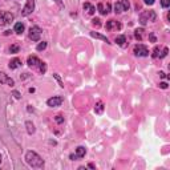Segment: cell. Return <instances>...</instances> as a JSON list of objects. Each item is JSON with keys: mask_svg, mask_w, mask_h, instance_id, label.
Segmentation results:
<instances>
[{"mask_svg": "<svg viewBox=\"0 0 170 170\" xmlns=\"http://www.w3.org/2000/svg\"><path fill=\"white\" fill-rule=\"evenodd\" d=\"M88 167H90V169H94V167H96V166H94L93 163H89V165H88Z\"/></svg>", "mask_w": 170, "mask_h": 170, "instance_id": "cell-38", "label": "cell"}, {"mask_svg": "<svg viewBox=\"0 0 170 170\" xmlns=\"http://www.w3.org/2000/svg\"><path fill=\"white\" fill-rule=\"evenodd\" d=\"M97 9H98V12H100L101 15H106V13L110 12V4L109 3H98Z\"/></svg>", "mask_w": 170, "mask_h": 170, "instance_id": "cell-11", "label": "cell"}, {"mask_svg": "<svg viewBox=\"0 0 170 170\" xmlns=\"http://www.w3.org/2000/svg\"><path fill=\"white\" fill-rule=\"evenodd\" d=\"M33 9H35V0H27V3H25L23 11H21V15L23 16L31 15L32 12H33Z\"/></svg>", "mask_w": 170, "mask_h": 170, "instance_id": "cell-7", "label": "cell"}, {"mask_svg": "<svg viewBox=\"0 0 170 170\" xmlns=\"http://www.w3.org/2000/svg\"><path fill=\"white\" fill-rule=\"evenodd\" d=\"M19 66H21V60H20V58L15 57L9 61V68H11V69H17Z\"/></svg>", "mask_w": 170, "mask_h": 170, "instance_id": "cell-13", "label": "cell"}, {"mask_svg": "<svg viewBox=\"0 0 170 170\" xmlns=\"http://www.w3.org/2000/svg\"><path fill=\"white\" fill-rule=\"evenodd\" d=\"M90 36H92V37H96V39L102 40V41H105L106 44H110V41H109V39L106 36H102V35H100V33H97V32H90Z\"/></svg>", "mask_w": 170, "mask_h": 170, "instance_id": "cell-15", "label": "cell"}, {"mask_svg": "<svg viewBox=\"0 0 170 170\" xmlns=\"http://www.w3.org/2000/svg\"><path fill=\"white\" fill-rule=\"evenodd\" d=\"M12 94H13V96H15V98H17V100L21 97V96H20V93L17 92V90H13V93H12Z\"/></svg>", "mask_w": 170, "mask_h": 170, "instance_id": "cell-31", "label": "cell"}, {"mask_svg": "<svg viewBox=\"0 0 170 170\" xmlns=\"http://www.w3.org/2000/svg\"><path fill=\"white\" fill-rule=\"evenodd\" d=\"M0 84H7V85H9V86H13L15 81H13L11 77H8L4 72H0Z\"/></svg>", "mask_w": 170, "mask_h": 170, "instance_id": "cell-10", "label": "cell"}, {"mask_svg": "<svg viewBox=\"0 0 170 170\" xmlns=\"http://www.w3.org/2000/svg\"><path fill=\"white\" fill-rule=\"evenodd\" d=\"M54 121H56L57 124H62V122H64V117H62V114H57V116L54 117Z\"/></svg>", "mask_w": 170, "mask_h": 170, "instance_id": "cell-24", "label": "cell"}, {"mask_svg": "<svg viewBox=\"0 0 170 170\" xmlns=\"http://www.w3.org/2000/svg\"><path fill=\"white\" fill-rule=\"evenodd\" d=\"M40 37H41V29H40V27H37V25L31 27V29H29V39L32 41H39Z\"/></svg>", "mask_w": 170, "mask_h": 170, "instance_id": "cell-6", "label": "cell"}, {"mask_svg": "<svg viewBox=\"0 0 170 170\" xmlns=\"http://www.w3.org/2000/svg\"><path fill=\"white\" fill-rule=\"evenodd\" d=\"M161 5L163 8H167L170 5V0H161Z\"/></svg>", "mask_w": 170, "mask_h": 170, "instance_id": "cell-27", "label": "cell"}, {"mask_svg": "<svg viewBox=\"0 0 170 170\" xmlns=\"http://www.w3.org/2000/svg\"><path fill=\"white\" fill-rule=\"evenodd\" d=\"M94 112H96L97 114H102V112H104V102H102V101H98V102H96Z\"/></svg>", "mask_w": 170, "mask_h": 170, "instance_id": "cell-17", "label": "cell"}, {"mask_svg": "<svg viewBox=\"0 0 170 170\" xmlns=\"http://www.w3.org/2000/svg\"><path fill=\"white\" fill-rule=\"evenodd\" d=\"M53 77L56 78V80H57V81H58V84H60V86H61V88H62V86H64V82L61 81V78L58 77V74H53Z\"/></svg>", "mask_w": 170, "mask_h": 170, "instance_id": "cell-29", "label": "cell"}, {"mask_svg": "<svg viewBox=\"0 0 170 170\" xmlns=\"http://www.w3.org/2000/svg\"><path fill=\"white\" fill-rule=\"evenodd\" d=\"M155 20V12L154 11H143L139 15V23L142 25H146L149 21H154Z\"/></svg>", "mask_w": 170, "mask_h": 170, "instance_id": "cell-2", "label": "cell"}, {"mask_svg": "<svg viewBox=\"0 0 170 170\" xmlns=\"http://www.w3.org/2000/svg\"><path fill=\"white\" fill-rule=\"evenodd\" d=\"M159 56V48L158 46H155L154 48V53H153V57H158Z\"/></svg>", "mask_w": 170, "mask_h": 170, "instance_id": "cell-30", "label": "cell"}, {"mask_svg": "<svg viewBox=\"0 0 170 170\" xmlns=\"http://www.w3.org/2000/svg\"><path fill=\"white\" fill-rule=\"evenodd\" d=\"M25 161H27L28 165L31 167H33V169H40V167L44 166V159L33 150L27 151V154H25Z\"/></svg>", "mask_w": 170, "mask_h": 170, "instance_id": "cell-1", "label": "cell"}, {"mask_svg": "<svg viewBox=\"0 0 170 170\" xmlns=\"http://www.w3.org/2000/svg\"><path fill=\"white\" fill-rule=\"evenodd\" d=\"M149 39H150L151 42H155V36L153 35V33H150V35H149Z\"/></svg>", "mask_w": 170, "mask_h": 170, "instance_id": "cell-33", "label": "cell"}, {"mask_svg": "<svg viewBox=\"0 0 170 170\" xmlns=\"http://www.w3.org/2000/svg\"><path fill=\"white\" fill-rule=\"evenodd\" d=\"M143 29L142 28H139V29H135V32H134V36H135V39L137 40H139V41H141V40L143 39Z\"/></svg>", "mask_w": 170, "mask_h": 170, "instance_id": "cell-21", "label": "cell"}, {"mask_svg": "<svg viewBox=\"0 0 170 170\" xmlns=\"http://www.w3.org/2000/svg\"><path fill=\"white\" fill-rule=\"evenodd\" d=\"M54 3L57 4L58 7H62V3H61V0H54Z\"/></svg>", "mask_w": 170, "mask_h": 170, "instance_id": "cell-37", "label": "cell"}, {"mask_svg": "<svg viewBox=\"0 0 170 170\" xmlns=\"http://www.w3.org/2000/svg\"><path fill=\"white\" fill-rule=\"evenodd\" d=\"M145 1V4H147V5H151V4H154L155 0H143Z\"/></svg>", "mask_w": 170, "mask_h": 170, "instance_id": "cell-32", "label": "cell"}, {"mask_svg": "<svg viewBox=\"0 0 170 170\" xmlns=\"http://www.w3.org/2000/svg\"><path fill=\"white\" fill-rule=\"evenodd\" d=\"M134 54L135 56H139V57H146V56H149V49L143 44H137L134 46Z\"/></svg>", "mask_w": 170, "mask_h": 170, "instance_id": "cell-4", "label": "cell"}, {"mask_svg": "<svg viewBox=\"0 0 170 170\" xmlns=\"http://www.w3.org/2000/svg\"><path fill=\"white\" fill-rule=\"evenodd\" d=\"M159 88L167 89V84H166V82H161V84H159Z\"/></svg>", "mask_w": 170, "mask_h": 170, "instance_id": "cell-34", "label": "cell"}, {"mask_svg": "<svg viewBox=\"0 0 170 170\" xmlns=\"http://www.w3.org/2000/svg\"><path fill=\"white\" fill-rule=\"evenodd\" d=\"M40 60H39V57H36V56H33V54H32V56H29V57H28V60H27V64L29 66H39L40 65Z\"/></svg>", "mask_w": 170, "mask_h": 170, "instance_id": "cell-12", "label": "cell"}, {"mask_svg": "<svg viewBox=\"0 0 170 170\" xmlns=\"http://www.w3.org/2000/svg\"><path fill=\"white\" fill-rule=\"evenodd\" d=\"M24 29H25V25H24L23 23H16L15 28H13V31H15L17 35H21V33L24 32Z\"/></svg>", "mask_w": 170, "mask_h": 170, "instance_id": "cell-14", "label": "cell"}, {"mask_svg": "<svg viewBox=\"0 0 170 170\" xmlns=\"http://www.w3.org/2000/svg\"><path fill=\"white\" fill-rule=\"evenodd\" d=\"M167 52H169V49H167L166 46H165V48H163V49H162V53L159 54V57L162 58V57H165V56H167Z\"/></svg>", "mask_w": 170, "mask_h": 170, "instance_id": "cell-28", "label": "cell"}, {"mask_svg": "<svg viewBox=\"0 0 170 170\" xmlns=\"http://www.w3.org/2000/svg\"><path fill=\"white\" fill-rule=\"evenodd\" d=\"M39 69H40V73H45L46 72V64L45 62H40V65H39Z\"/></svg>", "mask_w": 170, "mask_h": 170, "instance_id": "cell-23", "label": "cell"}, {"mask_svg": "<svg viewBox=\"0 0 170 170\" xmlns=\"http://www.w3.org/2000/svg\"><path fill=\"white\" fill-rule=\"evenodd\" d=\"M129 7H130L129 0H120V1H117L114 4V12L116 13H121V12H124V11H127Z\"/></svg>", "mask_w": 170, "mask_h": 170, "instance_id": "cell-3", "label": "cell"}, {"mask_svg": "<svg viewBox=\"0 0 170 170\" xmlns=\"http://www.w3.org/2000/svg\"><path fill=\"white\" fill-rule=\"evenodd\" d=\"M92 24L94 25V27H100V25H101V20L100 19H93L92 20Z\"/></svg>", "mask_w": 170, "mask_h": 170, "instance_id": "cell-26", "label": "cell"}, {"mask_svg": "<svg viewBox=\"0 0 170 170\" xmlns=\"http://www.w3.org/2000/svg\"><path fill=\"white\" fill-rule=\"evenodd\" d=\"M105 28L108 29V31H120L121 28H122V25H121L120 21H117V20H109V21H106V25H105Z\"/></svg>", "mask_w": 170, "mask_h": 170, "instance_id": "cell-8", "label": "cell"}, {"mask_svg": "<svg viewBox=\"0 0 170 170\" xmlns=\"http://www.w3.org/2000/svg\"><path fill=\"white\" fill-rule=\"evenodd\" d=\"M0 163H1V155H0Z\"/></svg>", "mask_w": 170, "mask_h": 170, "instance_id": "cell-39", "label": "cell"}, {"mask_svg": "<svg viewBox=\"0 0 170 170\" xmlns=\"http://www.w3.org/2000/svg\"><path fill=\"white\" fill-rule=\"evenodd\" d=\"M69 158L72 159V161H74V159H77L78 157H77V155H76V154H70V155H69Z\"/></svg>", "mask_w": 170, "mask_h": 170, "instance_id": "cell-36", "label": "cell"}, {"mask_svg": "<svg viewBox=\"0 0 170 170\" xmlns=\"http://www.w3.org/2000/svg\"><path fill=\"white\" fill-rule=\"evenodd\" d=\"M84 9L88 12V15H93L96 12V8L93 7L90 3H84Z\"/></svg>", "mask_w": 170, "mask_h": 170, "instance_id": "cell-16", "label": "cell"}, {"mask_svg": "<svg viewBox=\"0 0 170 170\" xmlns=\"http://www.w3.org/2000/svg\"><path fill=\"white\" fill-rule=\"evenodd\" d=\"M25 127H27L28 134H33V133H35V125L32 124L31 121H27V122H25Z\"/></svg>", "mask_w": 170, "mask_h": 170, "instance_id": "cell-19", "label": "cell"}, {"mask_svg": "<svg viewBox=\"0 0 170 170\" xmlns=\"http://www.w3.org/2000/svg\"><path fill=\"white\" fill-rule=\"evenodd\" d=\"M19 50H20L19 44H13V45H11V48H9V52H11V53H17Z\"/></svg>", "mask_w": 170, "mask_h": 170, "instance_id": "cell-22", "label": "cell"}, {"mask_svg": "<svg viewBox=\"0 0 170 170\" xmlns=\"http://www.w3.org/2000/svg\"><path fill=\"white\" fill-rule=\"evenodd\" d=\"M159 77H162V78H169V76H166V74L163 73V72H159Z\"/></svg>", "mask_w": 170, "mask_h": 170, "instance_id": "cell-35", "label": "cell"}, {"mask_svg": "<svg viewBox=\"0 0 170 170\" xmlns=\"http://www.w3.org/2000/svg\"><path fill=\"white\" fill-rule=\"evenodd\" d=\"M116 42L118 44V45H121V46H125V42H126V37H125L124 35L117 36V37H116Z\"/></svg>", "mask_w": 170, "mask_h": 170, "instance_id": "cell-20", "label": "cell"}, {"mask_svg": "<svg viewBox=\"0 0 170 170\" xmlns=\"http://www.w3.org/2000/svg\"><path fill=\"white\" fill-rule=\"evenodd\" d=\"M45 48H46V42L42 41V42H40L39 45H37V48H36V49H37V50H44Z\"/></svg>", "mask_w": 170, "mask_h": 170, "instance_id": "cell-25", "label": "cell"}, {"mask_svg": "<svg viewBox=\"0 0 170 170\" xmlns=\"http://www.w3.org/2000/svg\"><path fill=\"white\" fill-rule=\"evenodd\" d=\"M13 20V15L7 11H0V25H7Z\"/></svg>", "mask_w": 170, "mask_h": 170, "instance_id": "cell-5", "label": "cell"}, {"mask_svg": "<svg viewBox=\"0 0 170 170\" xmlns=\"http://www.w3.org/2000/svg\"><path fill=\"white\" fill-rule=\"evenodd\" d=\"M62 101H64V98L61 96H54V97H50L49 100L46 101V104L50 108H54V106H60L62 104Z\"/></svg>", "mask_w": 170, "mask_h": 170, "instance_id": "cell-9", "label": "cell"}, {"mask_svg": "<svg viewBox=\"0 0 170 170\" xmlns=\"http://www.w3.org/2000/svg\"><path fill=\"white\" fill-rule=\"evenodd\" d=\"M85 153H86V149H85L84 146H78L77 149H76V155H77L78 158L85 157Z\"/></svg>", "mask_w": 170, "mask_h": 170, "instance_id": "cell-18", "label": "cell"}]
</instances>
